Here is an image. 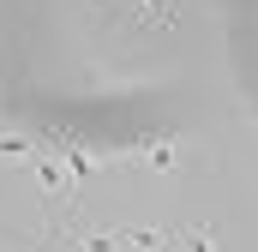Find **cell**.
Listing matches in <instances>:
<instances>
[{
	"mask_svg": "<svg viewBox=\"0 0 258 252\" xmlns=\"http://www.w3.org/2000/svg\"><path fill=\"white\" fill-rule=\"evenodd\" d=\"M36 180H42V198H48V210L60 216V198L72 192V180H66V156H42V162H36Z\"/></svg>",
	"mask_w": 258,
	"mask_h": 252,
	"instance_id": "cell-1",
	"label": "cell"
},
{
	"mask_svg": "<svg viewBox=\"0 0 258 252\" xmlns=\"http://www.w3.org/2000/svg\"><path fill=\"white\" fill-rule=\"evenodd\" d=\"M144 162H150L156 174H174V168H180V138H174V132L150 138V144H144Z\"/></svg>",
	"mask_w": 258,
	"mask_h": 252,
	"instance_id": "cell-2",
	"label": "cell"
},
{
	"mask_svg": "<svg viewBox=\"0 0 258 252\" xmlns=\"http://www.w3.org/2000/svg\"><path fill=\"white\" fill-rule=\"evenodd\" d=\"M132 12H138L144 24H162V30L174 24V0H132Z\"/></svg>",
	"mask_w": 258,
	"mask_h": 252,
	"instance_id": "cell-3",
	"label": "cell"
},
{
	"mask_svg": "<svg viewBox=\"0 0 258 252\" xmlns=\"http://www.w3.org/2000/svg\"><path fill=\"white\" fill-rule=\"evenodd\" d=\"M174 246L180 252H216V240L210 234H174Z\"/></svg>",
	"mask_w": 258,
	"mask_h": 252,
	"instance_id": "cell-4",
	"label": "cell"
},
{
	"mask_svg": "<svg viewBox=\"0 0 258 252\" xmlns=\"http://www.w3.org/2000/svg\"><path fill=\"white\" fill-rule=\"evenodd\" d=\"M0 156H18V162H24V156H30V138H12V132H6V138H0Z\"/></svg>",
	"mask_w": 258,
	"mask_h": 252,
	"instance_id": "cell-5",
	"label": "cell"
},
{
	"mask_svg": "<svg viewBox=\"0 0 258 252\" xmlns=\"http://www.w3.org/2000/svg\"><path fill=\"white\" fill-rule=\"evenodd\" d=\"M66 252H90V246H84V240H66Z\"/></svg>",
	"mask_w": 258,
	"mask_h": 252,
	"instance_id": "cell-6",
	"label": "cell"
}]
</instances>
